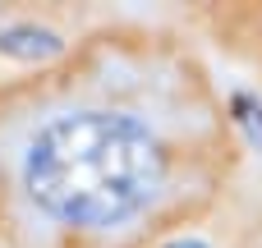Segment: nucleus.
Wrapping results in <instances>:
<instances>
[{"label":"nucleus","mask_w":262,"mask_h":248,"mask_svg":"<svg viewBox=\"0 0 262 248\" xmlns=\"http://www.w3.org/2000/svg\"><path fill=\"white\" fill-rule=\"evenodd\" d=\"M166 248H207V244H203V239H170Z\"/></svg>","instance_id":"obj_4"},{"label":"nucleus","mask_w":262,"mask_h":248,"mask_svg":"<svg viewBox=\"0 0 262 248\" xmlns=\"http://www.w3.org/2000/svg\"><path fill=\"white\" fill-rule=\"evenodd\" d=\"M170 143L157 120L115 101H46L0 152V179L60 230H120L170 193Z\"/></svg>","instance_id":"obj_1"},{"label":"nucleus","mask_w":262,"mask_h":248,"mask_svg":"<svg viewBox=\"0 0 262 248\" xmlns=\"http://www.w3.org/2000/svg\"><path fill=\"white\" fill-rule=\"evenodd\" d=\"M0 55L18 60V64H46V60L64 55V37L55 28L14 18V23H0Z\"/></svg>","instance_id":"obj_2"},{"label":"nucleus","mask_w":262,"mask_h":248,"mask_svg":"<svg viewBox=\"0 0 262 248\" xmlns=\"http://www.w3.org/2000/svg\"><path fill=\"white\" fill-rule=\"evenodd\" d=\"M226 120H230L235 129H244L249 147H258V152H262V101L253 97V92H230V101H226Z\"/></svg>","instance_id":"obj_3"}]
</instances>
